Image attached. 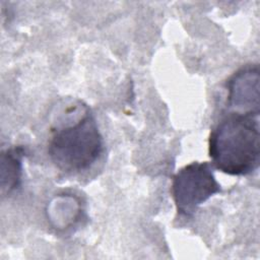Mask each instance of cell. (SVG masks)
Here are the masks:
<instances>
[{
	"label": "cell",
	"mask_w": 260,
	"mask_h": 260,
	"mask_svg": "<svg viewBox=\"0 0 260 260\" xmlns=\"http://www.w3.org/2000/svg\"><path fill=\"white\" fill-rule=\"evenodd\" d=\"M259 146V116L252 114L226 112L208 139L212 164L232 176H246L258 169Z\"/></svg>",
	"instance_id": "obj_1"
},
{
	"label": "cell",
	"mask_w": 260,
	"mask_h": 260,
	"mask_svg": "<svg viewBox=\"0 0 260 260\" xmlns=\"http://www.w3.org/2000/svg\"><path fill=\"white\" fill-rule=\"evenodd\" d=\"M103 137L90 110L71 123L52 129L48 153L54 165L64 172L90 168L103 151Z\"/></svg>",
	"instance_id": "obj_2"
},
{
	"label": "cell",
	"mask_w": 260,
	"mask_h": 260,
	"mask_svg": "<svg viewBox=\"0 0 260 260\" xmlns=\"http://www.w3.org/2000/svg\"><path fill=\"white\" fill-rule=\"evenodd\" d=\"M221 191L212 167L207 161H193L173 177L172 196L179 215L192 217L207 199Z\"/></svg>",
	"instance_id": "obj_3"
},
{
	"label": "cell",
	"mask_w": 260,
	"mask_h": 260,
	"mask_svg": "<svg viewBox=\"0 0 260 260\" xmlns=\"http://www.w3.org/2000/svg\"><path fill=\"white\" fill-rule=\"evenodd\" d=\"M259 67H242L226 83V111L259 116Z\"/></svg>",
	"instance_id": "obj_4"
},
{
	"label": "cell",
	"mask_w": 260,
	"mask_h": 260,
	"mask_svg": "<svg viewBox=\"0 0 260 260\" xmlns=\"http://www.w3.org/2000/svg\"><path fill=\"white\" fill-rule=\"evenodd\" d=\"M23 148L15 146L7 148L1 153V188L2 192L10 193L21 181Z\"/></svg>",
	"instance_id": "obj_5"
}]
</instances>
